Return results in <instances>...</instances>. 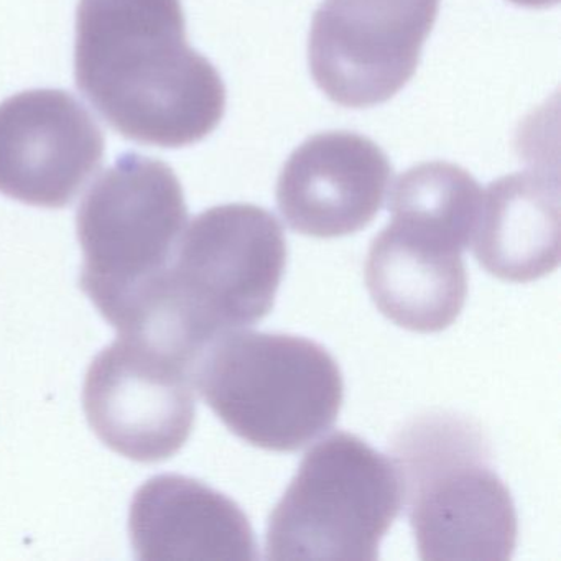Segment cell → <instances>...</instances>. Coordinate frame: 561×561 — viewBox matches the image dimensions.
<instances>
[{"label": "cell", "instance_id": "9c48e42d", "mask_svg": "<svg viewBox=\"0 0 561 561\" xmlns=\"http://www.w3.org/2000/svg\"><path fill=\"white\" fill-rule=\"evenodd\" d=\"M104 134L67 91L32 90L0 104V193L65 208L100 170Z\"/></svg>", "mask_w": 561, "mask_h": 561}, {"label": "cell", "instance_id": "8fae6325", "mask_svg": "<svg viewBox=\"0 0 561 561\" xmlns=\"http://www.w3.org/2000/svg\"><path fill=\"white\" fill-rule=\"evenodd\" d=\"M456 239L410 219L392 221L370 242L364 278L387 320L415 333H438L455 323L468 295Z\"/></svg>", "mask_w": 561, "mask_h": 561}, {"label": "cell", "instance_id": "5bb4252c", "mask_svg": "<svg viewBox=\"0 0 561 561\" xmlns=\"http://www.w3.org/2000/svg\"><path fill=\"white\" fill-rule=\"evenodd\" d=\"M512 4L528 9H548L557 5L560 0H508Z\"/></svg>", "mask_w": 561, "mask_h": 561}, {"label": "cell", "instance_id": "ba28073f", "mask_svg": "<svg viewBox=\"0 0 561 561\" xmlns=\"http://www.w3.org/2000/svg\"><path fill=\"white\" fill-rule=\"evenodd\" d=\"M439 0H323L308 65L334 104L366 110L392 100L415 75Z\"/></svg>", "mask_w": 561, "mask_h": 561}, {"label": "cell", "instance_id": "52a82bcc", "mask_svg": "<svg viewBox=\"0 0 561 561\" xmlns=\"http://www.w3.org/2000/svg\"><path fill=\"white\" fill-rule=\"evenodd\" d=\"M83 407L107 448L136 462L165 461L195 426L193 367L149 337L119 333L88 369Z\"/></svg>", "mask_w": 561, "mask_h": 561}, {"label": "cell", "instance_id": "7a4b0ae2", "mask_svg": "<svg viewBox=\"0 0 561 561\" xmlns=\"http://www.w3.org/2000/svg\"><path fill=\"white\" fill-rule=\"evenodd\" d=\"M287 254L284 229L267 209H206L186 225L152 300L124 333L144 334L195 367L216 337L271 313Z\"/></svg>", "mask_w": 561, "mask_h": 561}, {"label": "cell", "instance_id": "6da1fadb", "mask_svg": "<svg viewBox=\"0 0 561 561\" xmlns=\"http://www.w3.org/2000/svg\"><path fill=\"white\" fill-rule=\"evenodd\" d=\"M75 80L116 133L144 146H193L225 116V83L190 47L182 0H80Z\"/></svg>", "mask_w": 561, "mask_h": 561}, {"label": "cell", "instance_id": "277c9868", "mask_svg": "<svg viewBox=\"0 0 561 561\" xmlns=\"http://www.w3.org/2000/svg\"><path fill=\"white\" fill-rule=\"evenodd\" d=\"M193 380L236 436L267 451L310 445L336 423L344 400L343 374L321 344L245 328L211 341Z\"/></svg>", "mask_w": 561, "mask_h": 561}, {"label": "cell", "instance_id": "8992f818", "mask_svg": "<svg viewBox=\"0 0 561 561\" xmlns=\"http://www.w3.org/2000/svg\"><path fill=\"white\" fill-rule=\"evenodd\" d=\"M400 508L392 459L353 433H331L308 449L271 512L265 558L377 560Z\"/></svg>", "mask_w": 561, "mask_h": 561}, {"label": "cell", "instance_id": "7c38bea8", "mask_svg": "<svg viewBox=\"0 0 561 561\" xmlns=\"http://www.w3.org/2000/svg\"><path fill=\"white\" fill-rule=\"evenodd\" d=\"M129 535L139 560H257L251 522L198 479L162 474L137 489Z\"/></svg>", "mask_w": 561, "mask_h": 561}, {"label": "cell", "instance_id": "3957f363", "mask_svg": "<svg viewBox=\"0 0 561 561\" xmlns=\"http://www.w3.org/2000/svg\"><path fill=\"white\" fill-rule=\"evenodd\" d=\"M390 456L423 561L512 558L517 512L478 423L446 410L423 413L396 433Z\"/></svg>", "mask_w": 561, "mask_h": 561}, {"label": "cell", "instance_id": "5b68a950", "mask_svg": "<svg viewBox=\"0 0 561 561\" xmlns=\"http://www.w3.org/2000/svg\"><path fill=\"white\" fill-rule=\"evenodd\" d=\"M186 225L182 183L162 160L124 153L88 190L77 213L80 288L119 333L156 294Z\"/></svg>", "mask_w": 561, "mask_h": 561}, {"label": "cell", "instance_id": "4fadbf2b", "mask_svg": "<svg viewBox=\"0 0 561 561\" xmlns=\"http://www.w3.org/2000/svg\"><path fill=\"white\" fill-rule=\"evenodd\" d=\"M472 252L479 265L505 282H534L560 264L558 175L520 172L482 192Z\"/></svg>", "mask_w": 561, "mask_h": 561}, {"label": "cell", "instance_id": "30bf717a", "mask_svg": "<svg viewBox=\"0 0 561 561\" xmlns=\"http://www.w3.org/2000/svg\"><path fill=\"white\" fill-rule=\"evenodd\" d=\"M383 150L347 130L321 133L288 157L278 175V211L295 232L343 238L367 228L392 180Z\"/></svg>", "mask_w": 561, "mask_h": 561}]
</instances>
